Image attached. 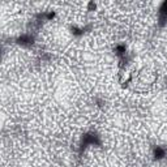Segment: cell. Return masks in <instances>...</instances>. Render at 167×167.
<instances>
[{
    "label": "cell",
    "instance_id": "6da1fadb",
    "mask_svg": "<svg viewBox=\"0 0 167 167\" xmlns=\"http://www.w3.org/2000/svg\"><path fill=\"white\" fill-rule=\"evenodd\" d=\"M166 155V150L161 146H157L154 149V157H155V159H162V158Z\"/></svg>",
    "mask_w": 167,
    "mask_h": 167
}]
</instances>
